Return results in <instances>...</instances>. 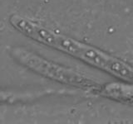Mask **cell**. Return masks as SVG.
I'll use <instances>...</instances> for the list:
<instances>
[{
  "instance_id": "7a4b0ae2",
  "label": "cell",
  "mask_w": 133,
  "mask_h": 124,
  "mask_svg": "<svg viewBox=\"0 0 133 124\" xmlns=\"http://www.w3.org/2000/svg\"><path fill=\"white\" fill-rule=\"evenodd\" d=\"M9 54L12 59L21 65L52 80L82 89H94L97 86V83L82 74L46 59L25 47H12Z\"/></svg>"
},
{
  "instance_id": "6da1fadb",
  "label": "cell",
  "mask_w": 133,
  "mask_h": 124,
  "mask_svg": "<svg viewBox=\"0 0 133 124\" xmlns=\"http://www.w3.org/2000/svg\"><path fill=\"white\" fill-rule=\"evenodd\" d=\"M9 22L18 32L37 42L77 58L115 77L133 82L132 66L102 50L55 32L35 21L19 15H12Z\"/></svg>"
}]
</instances>
